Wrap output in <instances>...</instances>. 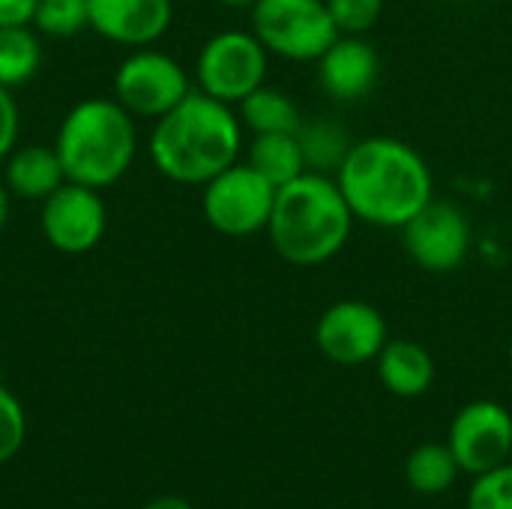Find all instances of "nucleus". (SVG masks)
<instances>
[{"mask_svg":"<svg viewBox=\"0 0 512 509\" xmlns=\"http://www.w3.org/2000/svg\"><path fill=\"white\" fill-rule=\"evenodd\" d=\"M90 30L126 48H147L162 39L174 21L171 0H87Z\"/></svg>","mask_w":512,"mask_h":509,"instance_id":"13","label":"nucleus"},{"mask_svg":"<svg viewBox=\"0 0 512 509\" xmlns=\"http://www.w3.org/2000/svg\"><path fill=\"white\" fill-rule=\"evenodd\" d=\"M246 165H252L264 180H270L276 189L306 174V159L297 132H270V135H252L246 147Z\"/></svg>","mask_w":512,"mask_h":509,"instance_id":"17","label":"nucleus"},{"mask_svg":"<svg viewBox=\"0 0 512 509\" xmlns=\"http://www.w3.org/2000/svg\"><path fill=\"white\" fill-rule=\"evenodd\" d=\"M447 447L471 477L507 465L512 456V414L492 399L468 402L450 423Z\"/></svg>","mask_w":512,"mask_h":509,"instance_id":"11","label":"nucleus"},{"mask_svg":"<svg viewBox=\"0 0 512 509\" xmlns=\"http://www.w3.org/2000/svg\"><path fill=\"white\" fill-rule=\"evenodd\" d=\"M270 51L252 30H222L210 36L195 60V90L237 105L267 81Z\"/></svg>","mask_w":512,"mask_h":509,"instance_id":"6","label":"nucleus"},{"mask_svg":"<svg viewBox=\"0 0 512 509\" xmlns=\"http://www.w3.org/2000/svg\"><path fill=\"white\" fill-rule=\"evenodd\" d=\"M36 0H0V27L33 24Z\"/></svg>","mask_w":512,"mask_h":509,"instance_id":"27","label":"nucleus"},{"mask_svg":"<svg viewBox=\"0 0 512 509\" xmlns=\"http://www.w3.org/2000/svg\"><path fill=\"white\" fill-rule=\"evenodd\" d=\"M222 6H228V9H252L258 0H219Z\"/></svg>","mask_w":512,"mask_h":509,"instance_id":"30","label":"nucleus"},{"mask_svg":"<svg viewBox=\"0 0 512 509\" xmlns=\"http://www.w3.org/2000/svg\"><path fill=\"white\" fill-rule=\"evenodd\" d=\"M387 342V321L381 309L366 300H339L327 306L315 324V345L336 366L372 363Z\"/></svg>","mask_w":512,"mask_h":509,"instance_id":"10","label":"nucleus"},{"mask_svg":"<svg viewBox=\"0 0 512 509\" xmlns=\"http://www.w3.org/2000/svg\"><path fill=\"white\" fill-rule=\"evenodd\" d=\"M510 363H512V339H510Z\"/></svg>","mask_w":512,"mask_h":509,"instance_id":"31","label":"nucleus"},{"mask_svg":"<svg viewBox=\"0 0 512 509\" xmlns=\"http://www.w3.org/2000/svg\"><path fill=\"white\" fill-rule=\"evenodd\" d=\"M468 509H512V462L474 477Z\"/></svg>","mask_w":512,"mask_h":509,"instance_id":"24","label":"nucleus"},{"mask_svg":"<svg viewBox=\"0 0 512 509\" xmlns=\"http://www.w3.org/2000/svg\"><path fill=\"white\" fill-rule=\"evenodd\" d=\"M18 105L12 99V90L0 87V162L18 147Z\"/></svg>","mask_w":512,"mask_h":509,"instance_id":"26","label":"nucleus"},{"mask_svg":"<svg viewBox=\"0 0 512 509\" xmlns=\"http://www.w3.org/2000/svg\"><path fill=\"white\" fill-rule=\"evenodd\" d=\"M357 219L330 174L306 171L276 189L267 237L273 252L291 267H321L351 240Z\"/></svg>","mask_w":512,"mask_h":509,"instance_id":"3","label":"nucleus"},{"mask_svg":"<svg viewBox=\"0 0 512 509\" xmlns=\"http://www.w3.org/2000/svg\"><path fill=\"white\" fill-rule=\"evenodd\" d=\"M462 468L447 444H423L405 462V480L417 495H444L459 480Z\"/></svg>","mask_w":512,"mask_h":509,"instance_id":"20","label":"nucleus"},{"mask_svg":"<svg viewBox=\"0 0 512 509\" xmlns=\"http://www.w3.org/2000/svg\"><path fill=\"white\" fill-rule=\"evenodd\" d=\"M3 162V183L12 198L45 201L54 189L66 183V171L54 147L24 144L15 147Z\"/></svg>","mask_w":512,"mask_h":509,"instance_id":"15","label":"nucleus"},{"mask_svg":"<svg viewBox=\"0 0 512 509\" xmlns=\"http://www.w3.org/2000/svg\"><path fill=\"white\" fill-rule=\"evenodd\" d=\"M405 255L426 273H456L474 246L468 213L444 198H432L411 222L399 228Z\"/></svg>","mask_w":512,"mask_h":509,"instance_id":"9","label":"nucleus"},{"mask_svg":"<svg viewBox=\"0 0 512 509\" xmlns=\"http://www.w3.org/2000/svg\"><path fill=\"white\" fill-rule=\"evenodd\" d=\"M276 186L252 165L234 162L201 186V213L207 225L225 237H252L267 231Z\"/></svg>","mask_w":512,"mask_h":509,"instance_id":"7","label":"nucleus"},{"mask_svg":"<svg viewBox=\"0 0 512 509\" xmlns=\"http://www.w3.org/2000/svg\"><path fill=\"white\" fill-rule=\"evenodd\" d=\"M42 234L63 255H87L99 246L108 210L99 189L66 180L42 201Z\"/></svg>","mask_w":512,"mask_h":509,"instance_id":"12","label":"nucleus"},{"mask_svg":"<svg viewBox=\"0 0 512 509\" xmlns=\"http://www.w3.org/2000/svg\"><path fill=\"white\" fill-rule=\"evenodd\" d=\"M27 438V417L21 402L0 384V465L18 456Z\"/></svg>","mask_w":512,"mask_h":509,"instance_id":"25","label":"nucleus"},{"mask_svg":"<svg viewBox=\"0 0 512 509\" xmlns=\"http://www.w3.org/2000/svg\"><path fill=\"white\" fill-rule=\"evenodd\" d=\"M33 27L45 36H78L90 27V3L87 0H36Z\"/></svg>","mask_w":512,"mask_h":509,"instance_id":"22","label":"nucleus"},{"mask_svg":"<svg viewBox=\"0 0 512 509\" xmlns=\"http://www.w3.org/2000/svg\"><path fill=\"white\" fill-rule=\"evenodd\" d=\"M144 509H192V504L183 501V498H177V495H162V498L150 501Z\"/></svg>","mask_w":512,"mask_h":509,"instance_id":"28","label":"nucleus"},{"mask_svg":"<svg viewBox=\"0 0 512 509\" xmlns=\"http://www.w3.org/2000/svg\"><path fill=\"white\" fill-rule=\"evenodd\" d=\"M192 93L189 72L165 51L135 48L114 72V99L132 117L159 120Z\"/></svg>","mask_w":512,"mask_h":509,"instance_id":"8","label":"nucleus"},{"mask_svg":"<svg viewBox=\"0 0 512 509\" xmlns=\"http://www.w3.org/2000/svg\"><path fill=\"white\" fill-rule=\"evenodd\" d=\"M336 183L357 222L390 231H399L435 198L429 162L417 147L393 135L354 141Z\"/></svg>","mask_w":512,"mask_h":509,"instance_id":"1","label":"nucleus"},{"mask_svg":"<svg viewBox=\"0 0 512 509\" xmlns=\"http://www.w3.org/2000/svg\"><path fill=\"white\" fill-rule=\"evenodd\" d=\"M9 189H6V183H3V177H0V231H3V225H6V219H9Z\"/></svg>","mask_w":512,"mask_h":509,"instance_id":"29","label":"nucleus"},{"mask_svg":"<svg viewBox=\"0 0 512 509\" xmlns=\"http://www.w3.org/2000/svg\"><path fill=\"white\" fill-rule=\"evenodd\" d=\"M234 108H237V117H240L243 129L252 132V135L300 132V126H303V114H300L297 102L279 87L261 84L243 102H237Z\"/></svg>","mask_w":512,"mask_h":509,"instance_id":"18","label":"nucleus"},{"mask_svg":"<svg viewBox=\"0 0 512 509\" xmlns=\"http://www.w3.org/2000/svg\"><path fill=\"white\" fill-rule=\"evenodd\" d=\"M54 150L66 180L105 189L114 186L135 162L138 129L132 114L117 99H81L60 120Z\"/></svg>","mask_w":512,"mask_h":509,"instance_id":"4","label":"nucleus"},{"mask_svg":"<svg viewBox=\"0 0 512 509\" xmlns=\"http://www.w3.org/2000/svg\"><path fill=\"white\" fill-rule=\"evenodd\" d=\"M42 66V45L30 24L0 27V87L15 90L33 81Z\"/></svg>","mask_w":512,"mask_h":509,"instance_id":"21","label":"nucleus"},{"mask_svg":"<svg viewBox=\"0 0 512 509\" xmlns=\"http://www.w3.org/2000/svg\"><path fill=\"white\" fill-rule=\"evenodd\" d=\"M327 12L339 36H369L381 21L384 0H327Z\"/></svg>","mask_w":512,"mask_h":509,"instance_id":"23","label":"nucleus"},{"mask_svg":"<svg viewBox=\"0 0 512 509\" xmlns=\"http://www.w3.org/2000/svg\"><path fill=\"white\" fill-rule=\"evenodd\" d=\"M315 66L321 90L336 102L366 99L381 75V57L366 36H336Z\"/></svg>","mask_w":512,"mask_h":509,"instance_id":"14","label":"nucleus"},{"mask_svg":"<svg viewBox=\"0 0 512 509\" xmlns=\"http://www.w3.org/2000/svg\"><path fill=\"white\" fill-rule=\"evenodd\" d=\"M375 366H378V381L384 384V390L399 399H417L429 393V387L435 384L432 354L420 342H411V339H390L381 348Z\"/></svg>","mask_w":512,"mask_h":509,"instance_id":"16","label":"nucleus"},{"mask_svg":"<svg viewBox=\"0 0 512 509\" xmlns=\"http://www.w3.org/2000/svg\"><path fill=\"white\" fill-rule=\"evenodd\" d=\"M243 132L234 105L192 90L177 108L153 123L147 141L150 162L171 183L204 186L240 162Z\"/></svg>","mask_w":512,"mask_h":509,"instance_id":"2","label":"nucleus"},{"mask_svg":"<svg viewBox=\"0 0 512 509\" xmlns=\"http://www.w3.org/2000/svg\"><path fill=\"white\" fill-rule=\"evenodd\" d=\"M249 21L270 57L291 63H315L339 36L327 0H258Z\"/></svg>","mask_w":512,"mask_h":509,"instance_id":"5","label":"nucleus"},{"mask_svg":"<svg viewBox=\"0 0 512 509\" xmlns=\"http://www.w3.org/2000/svg\"><path fill=\"white\" fill-rule=\"evenodd\" d=\"M300 147H303V159H306V171L315 174H330L336 177V171L342 168L348 150H351V135L327 117H315V120H303L300 132Z\"/></svg>","mask_w":512,"mask_h":509,"instance_id":"19","label":"nucleus"}]
</instances>
